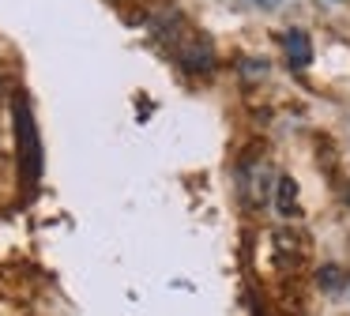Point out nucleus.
Segmentation results:
<instances>
[{
	"label": "nucleus",
	"mask_w": 350,
	"mask_h": 316,
	"mask_svg": "<svg viewBox=\"0 0 350 316\" xmlns=\"http://www.w3.org/2000/svg\"><path fill=\"white\" fill-rule=\"evenodd\" d=\"M16 135H19V162H23L27 177H38L42 170V147H38V128H34V117L27 109V102L16 105Z\"/></svg>",
	"instance_id": "f03ea898"
},
{
	"label": "nucleus",
	"mask_w": 350,
	"mask_h": 316,
	"mask_svg": "<svg viewBox=\"0 0 350 316\" xmlns=\"http://www.w3.org/2000/svg\"><path fill=\"white\" fill-rule=\"evenodd\" d=\"M282 42H286V60L294 68H305L312 60V49H309V34H305V30H290L286 38H282Z\"/></svg>",
	"instance_id": "7ed1b4c3"
},
{
	"label": "nucleus",
	"mask_w": 350,
	"mask_h": 316,
	"mask_svg": "<svg viewBox=\"0 0 350 316\" xmlns=\"http://www.w3.org/2000/svg\"><path fill=\"white\" fill-rule=\"evenodd\" d=\"M154 34H159V42L166 45V49L174 53L189 72H211V68H215L211 42H207L200 30H192L189 23H185L181 12H174V8L154 12Z\"/></svg>",
	"instance_id": "f257e3e1"
},
{
	"label": "nucleus",
	"mask_w": 350,
	"mask_h": 316,
	"mask_svg": "<svg viewBox=\"0 0 350 316\" xmlns=\"http://www.w3.org/2000/svg\"><path fill=\"white\" fill-rule=\"evenodd\" d=\"M275 196H279L275 203H279V215H282V218L297 215V181H294V177H279Z\"/></svg>",
	"instance_id": "20e7f679"
},
{
	"label": "nucleus",
	"mask_w": 350,
	"mask_h": 316,
	"mask_svg": "<svg viewBox=\"0 0 350 316\" xmlns=\"http://www.w3.org/2000/svg\"><path fill=\"white\" fill-rule=\"evenodd\" d=\"M260 4H279V0H260Z\"/></svg>",
	"instance_id": "39448f33"
}]
</instances>
